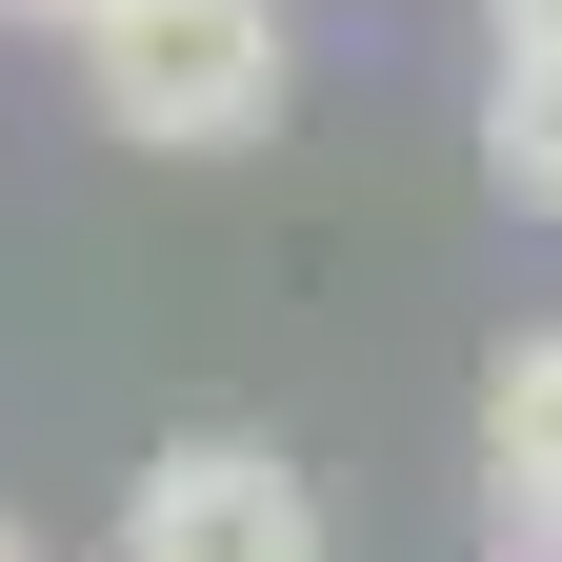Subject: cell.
<instances>
[{"label":"cell","instance_id":"obj_1","mask_svg":"<svg viewBox=\"0 0 562 562\" xmlns=\"http://www.w3.org/2000/svg\"><path fill=\"white\" fill-rule=\"evenodd\" d=\"M81 81H101L121 140H161V161H241L302 60H281V0H101Z\"/></svg>","mask_w":562,"mask_h":562},{"label":"cell","instance_id":"obj_5","mask_svg":"<svg viewBox=\"0 0 562 562\" xmlns=\"http://www.w3.org/2000/svg\"><path fill=\"white\" fill-rule=\"evenodd\" d=\"M482 21H503V41H562V0H482Z\"/></svg>","mask_w":562,"mask_h":562},{"label":"cell","instance_id":"obj_6","mask_svg":"<svg viewBox=\"0 0 562 562\" xmlns=\"http://www.w3.org/2000/svg\"><path fill=\"white\" fill-rule=\"evenodd\" d=\"M0 21H60V41H81V21H101V0H0Z\"/></svg>","mask_w":562,"mask_h":562},{"label":"cell","instance_id":"obj_4","mask_svg":"<svg viewBox=\"0 0 562 562\" xmlns=\"http://www.w3.org/2000/svg\"><path fill=\"white\" fill-rule=\"evenodd\" d=\"M482 181L562 222V41H503V81H482Z\"/></svg>","mask_w":562,"mask_h":562},{"label":"cell","instance_id":"obj_3","mask_svg":"<svg viewBox=\"0 0 562 562\" xmlns=\"http://www.w3.org/2000/svg\"><path fill=\"white\" fill-rule=\"evenodd\" d=\"M482 542H503V562H562V322L482 362Z\"/></svg>","mask_w":562,"mask_h":562},{"label":"cell","instance_id":"obj_7","mask_svg":"<svg viewBox=\"0 0 562 562\" xmlns=\"http://www.w3.org/2000/svg\"><path fill=\"white\" fill-rule=\"evenodd\" d=\"M0 562H41V542H21V522H0Z\"/></svg>","mask_w":562,"mask_h":562},{"label":"cell","instance_id":"obj_2","mask_svg":"<svg viewBox=\"0 0 562 562\" xmlns=\"http://www.w3.org/2000/svg\"><path fill=\"white\" fill-rule=\"evenodd\" d=\"M121 562H322V503H302V462H281V442L201 422V442H161V462H140Z\"/></svg>","mask_w":562,"mask_h":562}]
</instances>
